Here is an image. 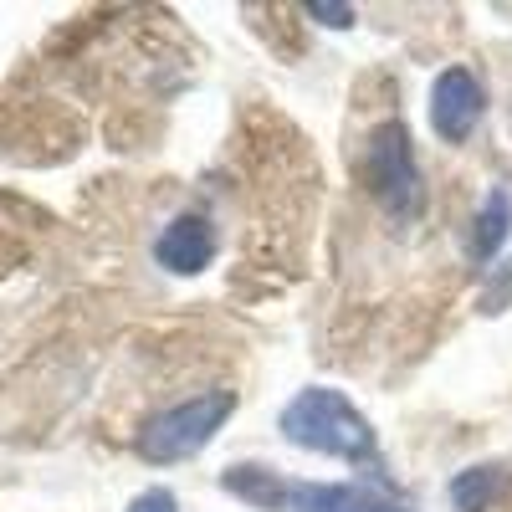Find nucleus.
Here are the masks:
<instances>
[{
  "instance_id": "423d86ee",
  "label": "nucleus",
  "mask_w": 512,
  "mask_h": 512,
  "mask_svg": "<svg viewBox=\"0 0 512 512\" xmlns=\"http://www.w3.org/2000/svg\"><path fill=\"white\" fill-rule=\"evenodd\" d=\"M512 236V190L507 185H492L477 205V216H472V241H466V251H472V262L482 272H492L502 262V246Z\"/></svg>"
},
{
  "instance_id": "39448f33",
  "label": "nucleus",
  "mask_w": 512,
  "mask_h": 512,
  "mask_svg": "<svg viewBox=\"0 0 512 512\" xmlns=\"http://www.w3.org/2000/svg\"><path fill=\"white\" fill-rule=\"evenodd\" d=\"M216 221L205 216V210H180V216H169L154 236V262L169 272V277H200L210 262H216Z\"/></svg>"
},
{
  "instance_id": "9b49d317",
  "label": "nucleus",
  "mask_w": 512,
  "mask_h": 512,
  "mask_svg": "<svg viewBox=\"0 0 512 512\" xmlns=\"http://www.w3.org/2000/svg\"><path fill=\"white\" fill-rule=\"evenodd\" d=\"M123 512H180V497L169 492V487H144Z\"/></svg>"
},
{
  "instance_id": "9d476101",
  "label": "nucleus",
  "mask_w": 512,
  "mask_h": 512,
  "mask_svg": "<svg viewBox=\"0 0 512 512\" xmlns=\"http://www.w3.org/2000/svg\"><path fill=\"white\" fill-rule=\"evenodd\" d=\"M303 16H313V21L328 26V31H349V26H354V6H328V0H308Z\"/></svg>"
},
{
  "instance_id": "0eeeda50",
  "label": "nucleus",
  "mask_w": 512,
  "mask_h": 512,
  "mask_svg": "<svg viewBox=\"0 0 512 512\" xmlns=\"http://www.w3.org/2000/svg\"><path fill=\"white\" fill-rule=\"evenodd\" d=\"M507 487H512V461L461 466V472L446 482V507H451V512H492Z\"/></svg>"
},
{
  "instance_id": "f03ea898",
  "label": "nucleus",
  "mask_w": 512,
  "mask_h": 512,
  "mask_svg": "<svg viewBox=\"0 0 512 512\" xmlns=\"http://www.w3.org/2000/svg\"><path fill=\"white\" fill-rule=\"evenodd\" d=\"M236 415V390H205V395H190L180 405H169L159 415H149L139 431H134V451L149 461V466H175V461H190L200 456L216 431Z\"/></svg>"
},
{
  "instance_id": "f257e3e1",
  "label": "nucleus",
  "mask_w": 512,
  "mask_h": 512,
  "mask_svg": "<svg viewBox=\"0 0 512 512\" xmlns=\"http://www.w3.org/2000/svg\"><path fill=\"white\" fill-rule=\"evenodd\" d=\"M277 431H282L287 446L313 451V456H333V461H374L379 456V436L364 420V410L344 390H328V384L297 390L277 415Z\"/></svg>"
},
{
  "instance_id": "7ed1b4c3",
  "label": "nucleus",
  "mask_w": 512,
  "mask_h": 512,
  "mask_svg": "<svg viewBox=\"0 0 512 512\" xmlns=\"http://www.w3.org/2000/svg\"><path fill=\"white\" fill-rule=\"evenodd\" d=\"M369 190L384 216L415 221L425 210V180L415 164V139L405 118H384L369 134Z\"/></svg>"
},
{
  "instance_id": "6e6552de",
  "label": "nucleus",
  "mask_w": 512,
  "mask_h": 512,
  "mask_svg": "<svg viewBox=\"0 0 512 512\" xmlns=\"http://www.w3.org/2000/svg\"><path fill=\"white\" fill-rule=\"evenodd\" d=\"M221 487H226L236 502L256 507V512H287V487H292V477L272 472V466H262V461H241V466H231V472H221Z\"/></svg>"
},
{
  "instance_id": "1a4fd4ad",
  "label": "nucleus",
  "mask_w": 512,
  "mask_h": 512,
  "mask_svg": "<svg viewBox=\"0 0 512 512\" xmlns=\"http://www.w3.org/2000/svg\"><path fill=\"white\" fill-rule=\"evenodd\" d=\"M477 308H482L487 318H497V313L512 308V256H502V262L487 272V282H482V292H477Z\"/></svg>"
},
{
  "instance_id": "20e7f679",
  "label": "nucleus",
  "mask_w": 512,
  "mask_h": 512,
  "mask_svg": "<svg viewBox=\"0 0 512 512\" xmlns=\"http://www.w3.org/2000/svg\"><path fill=\"white\" fill-rule=\"evenodd\" d=\"M487 118V88L472 67H441L425 93V123L441 144H466Z\"/></svg>"
},
{
  "instance_id": "f8f14e48",
  "label": "nucleus",
  "mask_w": 512,
  "mask_h": 512,
  "mask_svg": "<svg viewBox=\"0 0 512 512\" xmlns=\"http://www.w3.org/2000/svg\"><path fill=\"white\" fill-rule=\"evenodd\" d=\"M338 512H405V507L390 502V497H379V492H369V487H354V497L338 507Z\"/></svg>"
}]
</instances>
